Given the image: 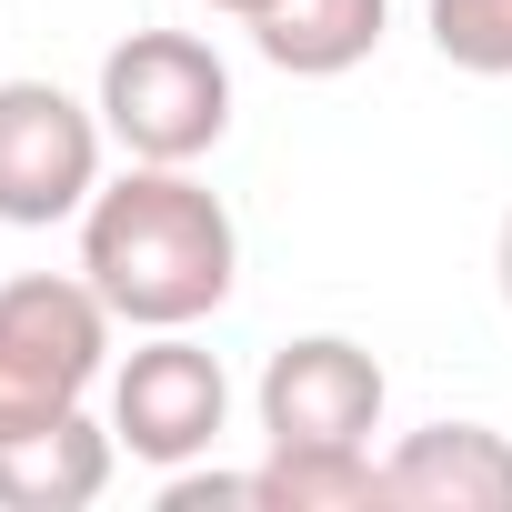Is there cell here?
<instances>
[{"label":"cell","instance_id":"obj_1","mask_svg":"<svg viewBox=\"0 0 512 512\" xmlns=\"http://www.w3.org/2000/svg\"><path fill=\"white\" fill-rule=\"evenodd\" d=\"M81 272L131 332H191L241 292V221L191 161H131L81 211Z\"/></svg>","mask_w":512,"mask_h":512},{"label":"cell","instance_id":"obj_2","mask_svg":"<svg viewBox=\"0 0 512 512\" xmlns=\"http://www.w3.org/2000/svg\"><path fill=\"white\" fill-rule=\"evenodd\" d=\"M121 312L91 292V272H11L0 282V442L41 422H71L111 382Z\"/></svg>","mask_w":512,"mask_h":512},{"label":"cell","instance_id":"obj_3","mask_svg":"<svg viewBox=\"0 0 512 512\" xmlns=\"http://www.w3.org/2000/svg\"><path fill=\"white\" fill-rule=\"evenodd\" d=\"M101 131L131 161H211L231 141V61L201 31H131L101 61Z\"/></svg>","mask_w":512,"mask_h":512},{"label":"cell","instance_id":"obj_4","mask_svg":"<svg viewBox=\"0 0 512 512\" xmlns=\"http://www.w3.org/2000/svg\"><path fill=\"white\" fill-rule=\"evenodd\" d=\"M101 101H71L61 81H0V221L51 231L81 221L101 191Z\"/></svg>","mask_w":512,"mask_h":512},{"label":"cell","instance_id":"obj_5","mask_svg":"<svg viewBox=\"0 0 512 512\" xmlns=\"http://www.w3.org/2000/svg\"><path fill=\"white\" fill-rule=\"evenodd\" d=\"M382 402H392V382L352 332H302L251 382V412H262L272 452H372Z\"/></svg>","mask_w":512,"mask_h":512},{"label":"cell","instance_id":"obj_6","mask_svg":"<svg viewBox=\"0 0 512 512\" xmlns=\"http://www.w3.org/2000/svg\"><path fill=\"white\" fill-rule=\"evenodd\" d=\"M111 432L151 472L211 462V442L231 432V372H221V352H201L191 332H141V352L111 362Z\"/></svg>","mask_w":512,"mask_h":512},{"label":"cell","instance_id":"obj_7","mask_svg":"<svg viewBox=\"0 0 512 512\" xmlns=\"http://www.w3.org/2000/svg\"><path fill=\"white\" fill-rule=\"evenodd\" d=\"M382 512H512V432L422 422L382 452Z\"/></svg>","mask_w":512,"mask_h":512},{"label":"cell","instance_id":"obj_8","mask_svg":"<svg viewBox=\"0 0 512 512\" xmlns=\"http://www.w3.org/2000/svg\"><path fill=\"white\" fill-rule=\"evenodd\" d=\"M111 462H121V432L71 412V422H41L21 442H0V512H81L111 492Z\"/></svg>","mask_w":512,"mask_h":512},{"label":"cell","instance_id":"obj_9","mask_svg":"<svg viewBox=\"0 0 512 512\" xmlns=\"http://www.w3.org/2000/svg\"><path fill=\"white\" fill-rule=\"evenodd\" d=\"M241 31H251V51H262L272 71H292V81H342V71H362L382 51L392 0H272V11H251Z\"/></svg>","mask_w":512,"mask_h":512},{"label":"cell","instance_id":"obj_10","mask_svg":"<svg viewBox=\"0 0 512 512\" xmlns=\"http://www.w3.org/2000/svg\"><path fill=\"white\" fill-rule=\"evenodd\" d=\"M262 512H382V462L372 452H272L251 472Z\"/></svg>","mask_w":512,"mask_h":512},{"label":"cell","instance_id":"obj_11","mask_svg":"<svg viewBox=\"0 0 512 512\" xmlns=\"http://www.w3.org/2000/svg\"><path fill=\"white\" fill-rule=\"evenodd\" d=\"M422 31L452 71L512 81V0H422Z\"/></svg>","mask_w":512,"mask_h":512},{"label":"cell","instance_id":"obj_12","mask_svg":"<svg viewBox=\"0 0 512 512\" xmlns=\"http://www.w3.org/2000/svg\"><path fill=\"white\" fill-rule=\"evenodd\" d=\"M492 292L512 302V211H502V231H492Z\"/></svg>","mask_w":512,"mask_h":512},{"label":"cell","instance_id":"obj_13","mask_svg":"<svg viewBox=\"0 0 512 512\" xmlns=\"http://www.w3.org/2000/svg\"><path fill=\"white\" fill-rule=\"evenodd\" d=\"M201 11H221V21H251V11H272V0H201Z\"/></svg>","mask_w":512,"mask_h":512}]
</instances>
